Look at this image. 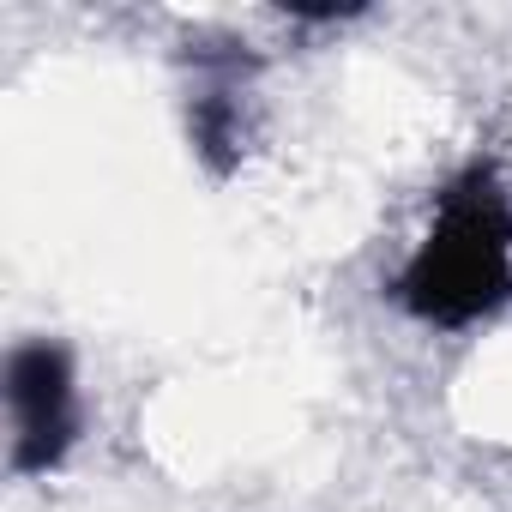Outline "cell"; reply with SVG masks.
<instances>
[{
    "label": "cell",
    "instance_id": "cell-1",
    "mask_svg": "<svg viewBox=\"0 0 512 512\" xmlns=\"http://www.w3.org/2000/svg\"><path fill=\"white\" fill-rule=\"evenodd\" d=\"M392 302L440 332L482 326L512 302V187L494 163H470L440 187L422 241L392 278Z\"/></svg>",
    "mask_w": 512,
    "mask_h": 512
},
{
    "label": "cell",
    "instance_id": "cell-2",
    "mask_svg": "<svg viewBox=\"0 0 512 512\" xmlns=\"http://www.w3.org/2000/svg\"><path fill=\"white\" fill-rule=\"evenodd\" d=\"M7 410H13V470L49 476L79 440V380L73 356L49 338H31L7 356Z\"/></svg>",
    "mask_w": 512,
    "mask_h": 512
}]
</instances>
